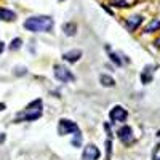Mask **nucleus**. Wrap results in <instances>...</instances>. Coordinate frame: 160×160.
<instances>
[{"label":"nucleus","mask_w":160,"mask_h":160,"mask_svg":"<svg viewBox=\"0 0 160 160\" xmlns=\"http://www.w3.org/2000/svg\"><path fill=\"white\" fill-rule=\"evenodd\" d=\"M5 50V47H3V42H2V40H0V53H2Z\"/></svg>","instance_id":"aec40b11"},{"label":"nucleus","mask_w":160,"mask_h":160,"mask_svg":"<svg viewBox=\"0 0 160 160\" xmlns=\"http://www.w3.org/2000/svg\"><path fill=\"white\" fill-rule=\"evenodd\" d=\"M0 19L7 21V22L15 21V19H16V13L11 11V10H8V8H0Z\"/></svg>","instance_id":"9d476101"},{"label":"nucleus","mask_w":160,"mask_h":160,"mask_svg":"<svg viewBox=\"0 0 160 160\" xmlns=\"http://www.w3.org/2000/svg\"><path fill=\"white\" fill-rule=\"evenodd\" d=\"M99 82H101L102 87H108V88H111V87L115 85V80L111 75H108V74H101L99 75Z\"/></svg>","instance_id":"f8f14e48"},{"label":"nucleus","mask_w":160,"mask_h":160,"mask_svg":"<svg viewBox=\"0 0 160 160\" xmlns=\"http://www.w3.org/2000/svg\"><path fill=\"white\" fill-rule=\"evenodd\" d=\"M62 58H64V61H68V62H77L80 58H82V50H71L68 53H64Z\"/></svg>","instance_id":"1a4fd4ad"},{"label":"nucleus","mask_w":160,"mask_h":160,"mask_svg":"<svg viewBox=\"0 0 160 160\" xmlns=\"http://www.w3.org/2000/svg\"><path fill=\"white\" fill-rule=\"evenodd\" d=\"M109 117L112 122H125L127 117H128V112L122 108V106H114L109 112Z\"/></svg>","instance_id":"39448f33"},{"label":"nucleus","mask_w":160,"mask_h":160,"mask_svg":"<svg viewBox=\"0 0 160 160\" xmlns=\"http://www.w3.org/2000/svg\"><path fill=\"white\" fill-rule=\"evenodd\" d=\"M77 131H80V130H78V127H77L75 122H72V120H69V118H61L59 120V123H58V133H59L61 136L71 135V133H77Z\"/></svg>","instance_id":"7ed1b4c3"},{"label":"nucleus","mask_w":160,"mask_h":160,"mask_svg":"<svg viewBox=\"0 0 160 160\" xmlns=\"http://www.w3.org/2000/svg\"><path fill=\"white\" fill-rule=\"evenodd\" d=\"M62 31H64L66 35L72 37V35L77 34V24H75V22H66V24L62 26Z\"/></svg>","instance_id":"ddd939ff"},{"label":"nucleus","mask_w":160,"mask_h":160,"mask_svg":"<svg viewBox=\"0 0 160 160\" xmlns=\"http://www.w3.org/2000/svg\"><path fill=\"white\" fill-rule=\"evenodd\" d=\"M106 146H108V160H109L111 158V151H112V142L108 141V142H106Z\"/></svg>","instance_id":"a211bd4d"},{"label":"nucleus","mask_w":160,"mask_h":160,"mask_svg":"<svg viewBox=\"0 0 160 160\" xmlns=\"http://www.w3.org/2000/svg\"><path fill=\"white\" fill-rule=\"evenodd\" d=\"M155 160H160V157H158V158H155Z\"/></svg>","instance_id":"5701e85b"},{"label":"nucleus","mask_w":160,"mask_h":160,"mask_svg":"<svg viewBox=\"0 0 160 160\" xmlns=\"http://www.w3.org/2000/svg\"><path fill=\"white\" fill-rule=\"evenodd\" d=\"M117 136H118V139L122 141L123 144H131L133 141H135V136H133V130L128 127V125H125V127H122L118 131H117Z\"/></svg>","instance_id":"423d86ee"},{"label":"nucleus","mask_w":160,"mask_h":160,"mask_svg":"<svg viewBox=\"0 0 160 160\" xmlns=\"http://www.w3.org/2000/svg\"><path fill=\"white\" fill-rule=\"evenodd\" d=\"M82 144V135H80V131L75 133V136L72 139V146H75V148H78V146Z\"/></svg>","instance_id":"dca6fc26"},{"label":"nucleus","mask_w":160,"mask_h":160,"mask_svg":"<svg viewBox=\"0 0 160 160\" xmlns=\"http://www.w3.org/2000/svg\"><path fill=\"white\" fill-rule=\"evenodd\" d=\"M21 45H22V40L21 38H15V40H11V43H10V50L13 51V50H19L21 48Z\"/></svg>","instance_id":"2eb2a0df"},{"label":"nucleus","mask_w":160,"mask_h":160,"mask_svg":"<svg viewBox=\"0 0 160 160\" xmlns=\"http://www.w3.org/2000/svg\"><path fill=\"white\" fill-rule=\"evenodd\" d=\"M24 29L29 32H50L55 26L50 16H31L24 21Z\"/></svg>","instance_id":"f257e3e1"},{"label":"nucleus","mask_w":160,"mask_h":160,"mask_svg":"<svg viewBox=\"0 0 160 160\" xmlns=\"http://www.w3.org/2000/svg\"><path fill=\"white\" fill-rule=\"evenodd\" d=\"M43 104H42V99H35L32 101L28 108H26L24 111H21L16 118H15V122H34V120L40 118L43 114Z\"/></svg>","instance_id":"f03ea898"},{"label":"nucleus","mask_w":160,"mask_h":160,"mask_svg":"<svg viewBox=\"0 0 160 160\" xmlns=\"http://www.w3.org/2000/svg\"><path fill=\"white\" fill-rule=\"evenodd\" d=\"M55 77L59 80V82H74L75 80V75L66 68V66H61V64H56L55 66Z\"/></svg>","instance_id":"20e7f679"},{"label":"nucleus","mask_w":160,"mask_h":160,"mask_svg":"<svg viewBox=\"0 0 160 160\" xmlns=\"http://www.w3.org/2000/svg\"><path fill=\"white\" fill-rule=\"evenodd\" d=\"M158 29H160V21H158V19H154V21H151V22L144 28V34H152V32H155V31H158Z\"/></svg>","instance_id":"4468645a"},{"label":"nucleus","mask_w":160,"mask_h":160,"mask_svg":"<svg viewBox=\"0 0 160 160\" xmlns=\"http://www.w3.org/2000/svg\"><path fill=\"white\" fill-rule=\"evenodd\" d=\"M101 155L99 149L96 148L95 144H88L87 148L83 149V154H82V160H98Z\"/></svg>","instance_id":"0eeeda50"},{"label":"nucleus","mask_w":160,"mask_h":160,"mask_svg":"<svg viewBox=\"0 0 160 160\" xmlns=\"http://www.w3.org/2000/svg\"><path fill=\"white\" fill-rule=\"evenodd\" d=\"M155 47H157V48H160V37L155 40Z\"/></svg>","instance_id":"412c9836"},{"label":"nucleus","mask_w":160,"mask_h":160,"mask_svg":"<svg viewBox=\"0 0 160 160\" xmlns=\"http://www.w3.org/2000/svg\"><path fill=\"white\" fill-rule=\"evenodd\" d=\"M111 59H112L117 66H122V61H120V59H118V56H117V55H114V53H111Z\"/></svg>","instance_id":"f3484780"},{"label":"nucleus","mask_w":160,"mask_h":160,"mask_svg":"<svg viewBox=\"0 0 160 160\" xmlns=\"http://www.w3.org/2000/svg\"><path fill=\"white\" fill-rule=\"evenodd\" d=\"M152 69H157V66H148V68H146V69L142 71V74H141V80H142V83H151V80H152V77H151Z\"/></svg>","instance_id":"9b49d317"},{"label":"nucleus","mask_w":160,"mask_h":160,"mask_svg":"<svg viewBox=\"0 0 160 160\" xmlns=\"http://www.w3.org/2000/svg\"><path fill=\"white\" fill-rule=\"evenodd\" d=\"M3 109H5V104L2 102V104H0V111H3Z\"/></svg>","instance_id":"4be33fe9"},{"label":"nucleus","mask_w":160,"mask_h":160,"mask_svg":"<svg viewBox=\"0 0 160 160\" xmlns=\"http://www.w3.org/2000/svg\"><path fill=\"white\" fill-rule=\"evenodd\" d=\"M5 141V135H3V133H0V144H2Z\"/></svg>","instance_id":"6ab92c4d"},{"label":"nucleus","mask_w":160,"mask_h":160,"mask_svg":"<svg viewBox=\"0 0 160 160\" xmlns=\"http://www.w3.org/2000/svg\"><path fill=\"white\" fill-rule=\"evenodd\" d=\"M141 22H142V16L135 15V16H131V18H128V19H127V28H128V31H130V32H135Z\"/></svg>","instance_id":"6e6552de"}]
</instances>
